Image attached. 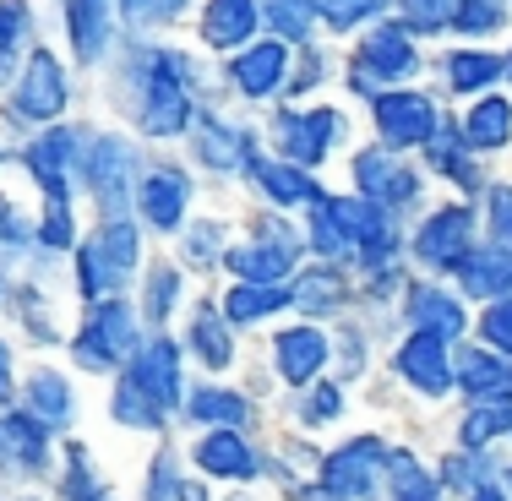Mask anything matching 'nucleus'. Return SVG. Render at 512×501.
<instances>
[{
	"label": "nucleus",
	"instance_id": "obj_1",
	"mask_svg": "<svg viewBox=\"0 0 512 501\" xmlns=\"http://www.w3.org/2000/svg\"><path fill=\"white\" fill-rule=\"evenodd\" d=\"M137 267V229L131 224H104L99 235L82 246V262H77V278H82V295L104 300L109 289L126 284V273Z\"/></svg>",
	"mask_w": 512,
	"mask_h": 501
},
{
	"label": "nucleus",
	"instance_id": "obj_2",
	"mask_svg": "<svg viewBox=\"0 0 512 501\" xmlns=\"http://www.w3.org/2000/svg\"><path fill=\"white\" fill-rule=\"evenodd\" d=\"M382 469H387V447L376 442V436H360V442L338 447L333 458H327V469H322V485H327V496L365 501V496H371V485H376V474H382Z\"/></svg>",
	"mask_w": 512,
	"mask_h": 501
},
{
	"label": "nucleus",
	"instance_id": "obj_3",
	"mask_svg": "<svg viewBox=\"0 0 512 501\" xmlns=\"http://www.w3.org/2000/svg\"><path fill=\"white\" fill-rule=\"evenodd\" d=\"M131 344H137V333H131V311L120 300H104L99 311H93V322L82 327V338H77V360L88 365V371H109V365L126 360Z\"/></svg>",
	"mask_w": 512,
	"mask_h": 501
},
{
	"label": "nucleus",
	"instance_id": "obj_4",
	"mask_svg": "<svg viewBox=\"0 0 512 501\" xmlns=\"http://www.w3.org/2000/svg\"><path fill=\"white\" fill-rule=\"evenodd\" d=\"M376 126L393 148H409V142H431L436 137V104L420 99V93H387L376 104Z\"/></svg>",
	"mask_w": 512,
	"mask_h": 501
},
{
	"label": "nucleus",
	"instance_id": "obj_5",
	"mask_svg": "<svg viewBox=\"0 0 512 501\" xmlns=\"http://www.w3.org/2000/svg\"><path fill=\"white\" fill-rule=\"evenodd\" d=\"M60 109H66V82H60L55 55L39 50L28 60V77H22V88H17V115L22 120H55Z\"/></svg>",
	"mask_w": 512,
	"mask_h": 501
},
{
	"label": "nucleus",
	"instance_id": "obj_6",
	"mask_svg": "<svg viewBox=\"0 0 512 501\" xmlns=\"http://www.w3.org/2000/svg\"><path fill=\"white\" fill-rule=\"evenodd\" d=\"M469 224H474L469 207H447V213H436L431 224L414 235V251H420L431 267H458L463 246H469Z\"/></svg>",
	"mask_w": 512,
	"mask_h": 501
},
{
	"label": "nucleus",
	"instance_id": "obj_7",
	"mask_svg": "<svg viewBox=\"0 0 512 501\" xmlns=\"http://www.w3.org/2000/svg\"><path fill=\"white\" fill-rule=\"evenodd\" d=\"M131 382H137L164 414L175 409V398H180V354H175V344H169V338H153V344L142 349V360L131 365Z\"/></svg>",
	"mask_w": 512,
	"mask_h": 501
},
{
	"label": "nucleus",
	"instance_id": "obj_8",
	"mask_svg": "<svg viewBox=\"0 0 512 501\" xmlns=\"http://www.w3.org/2000/svg\"><path fill=\"white\" fill-rule=\"evenodd\" d=\"M186 88H180V77L169 71V60H158L153 82H148V109H142V126L153 131V137H175V131H186Z\"/></svg>",
	"mask_w": 512,
	"mask_h": 501
},
{
	"label": "nucleus",
	"instance_id": "obj_9",
	"mask_svg": "<svg viewBox=\"0 0 512 501\" xmlns=\"http://www.w3.org/2000/svg\"><path fill=\"white\" fill-rule=\"evenodd\" d=\"M398 371H404L420 393H431V398L453 387V365H447V349H442V338H436V333H414L404 344V354H398Z\"/></svg>",
	"mask_w": 512,
	"mask_h": 501
},
{
	"label": "nucleus",
	"instance_id": "obj_10",
	"mask_svg": "<svg viewBox=\"0 0 512 501\" xmlns=\"http://www.w3.org/2000/svg\"><path fill=\"white\" fill-rule=\"evenodd\" d=\"M355 71H360V82H393V77H409L414 71V50H409V39H404V28H382V33H371L365 39V50L355 60Z\"/></svg>",
	"mask_w": 512,
	"mask_h": 501
},
{
	"label": "nucleus",
	"instance_id": "obj_11",
	"mask_svg": "<svg viewBox=\"0 0 512 501\" xmlns=\"http://www.w3.org/2000/svg\"><path fill=\"white\" fill-rule=\"evenodd\" d=\"M327 360V338L316 333V327H295V333H278V371L289 376V382H311L316 371H322Z\"/></svg>",
	"mask_w": 512,
	"mask_h": 501
},
{
	"label": "nucleus",
	"instance_id": "obj_12",
	"mask_svg": "<svg viewBox=\"0 0 512 501\" xmlns=\"http://www.w3.org/2000/svg\"><path fill=\"white\" fill-rule=\"evenodd\" d=\"M458 382L469 387L474 398H485V403H512V365L496 360V354H485V349H469V354H463Z\"/></svg>",
	"mask_w": 512,
	"mask_h": 501
},
{
	"label": "nucleus",
	"instance_id": "obj_13",
	"mask_svg": "<svg viewBox=\"0 0 512 501\" xmlns=\"http://www.w3.org/2000/svg\"><path fill=\"white\" fill-rule=\"evenodd\" d=\"M355 175H360L365 197H376V202H409L414 197V175L404 164H393V158H382V153H360Z\"/></svg>",
	"mask_w": 512,
	"mask_h": 501
},
{
	"label": "nucleus",
	"instance_id": "obj_14",
	"mask_svg": "<svg viewBox=\"0 0 512 501\" xmlns=\"http://www.w3.org/2000/svg\"><path fill=\"white\" fill-rule=\"evenodd\" d=\"M142 213H148L153 229H175L180 218H186V175H175V169L148 175V186H142Z\"/></svg>",
	"mask_w": 512,
	"mask_h": 501
},
{
	"label": "nucleus",
	"instance_id": "obj_15",
	"mask_svg": "<svg viewBox=\"0 0 512 501\" xmlns=\"http://www.w3.org/2000/svg\"><path fill=\"white\" fill-rule=\"evenodd\" d=\"M126 169H131V153L120 148L115 137L99 142V158H88V186L99 191L104 207H120L126 202Z\"/></svg>",
	"mask_w": 512,
	"mask_h": 501
},
{
	"label": "nucleus",
	"instance_id": "obj_16",
	"mask_svg": "<svg viewBox=\"0 0 512 501\" xmlns=\"http://www.w3.org/2000/svg\"><path fill=\"white\" fill-rule=\"evenodd\" d=\"M197 463L207 474H218V480H246V474L256 469L251 447L240 442L235 431H213V436H207V442L197 447Z\"/></svg>",
	"mask_w": 512,
	"mask_h": 501
},
{
	"label": "nucleus",
	"instance_id": "obj_17",
	"mask_svg": "<svg viewBox=\"0 0 512 501\" xmlns=\"http://www.w3.org/2000/svg\"><path fill=\"white\" fill-rule=\"evenodd\" d=\"M251 28H256V6H251V0H213L207 17H202V39L213 44V50L240 44Z\"/></svg>",
	"mask_w": 512,
	"mask_h": 501
},
{
	"label": "nucleus",
	"instance_id": "obj_18",
	"mask_svg": "<svg viewBox=\"0 0 512 501\" xmlns=\"http://www.w3.org/2000/svg\"><path fill=\"white\" fill-rule=\"evenodd\" d=\"M327 137H333V109H311V115H300L284 126V148L295 164H322Z\"/></svg>",
	"mask_w": 512,
	"mask_h": 501
},
{
	"label": "nucleus",
	"instance_id": "obj_19",
	"mask_svg": "<svg viewBox=\"0 0 512 501\" xmlns=\"http://www.w3.org/2000/svg\"><path fill=\"white\" fill-rule=\"evenodd\" d=\"M458 273H463L469 295H502V289H512V256L507 251H474L458 262Z\"/></svg>",
	"mask_w": 512,
	"mask_h": 501
},
{
	"label": "nucleus",
	"instance_id": "obj_20",
	"mask_svg": "<svg viewBox=\"0 0 512 501\" xmlns=\"http://www.w3.org/2000/svg\"><path fill=\"white\" fill-rule=\"evenodd\" d=\"M235 82L246 93H256V99L273 93L278 82H284V44H256L251 55H240L235 60Z\"/></svg>",
	"mask_w": 512,
	"mask_h": 501
},
{
	"label": "nucleus",
	"instance_id": "obj_21",
	"mask_svg": "<svg viewBox=\"0 0 512 501\" xmlns=\"http://www.w3.org/2000/svg\"><path fill=\"white\" fill-rule=\"evenodd\" d=\"M109 39V0H71V44L82 60H99Z\"/></svg>",
	"mask_w": 512,
	"mask_h": 501
},
{
	"label": "nucleus",
	"instance_id": "obj_22",
	"mask_svg": "<svg viewBox=\"0 0 512 501\" xmlns=\"http://www.w3.org/2000/svg\"><path fill=\"white\" fill-rule=\"evenodd\" d=\"M0 447L22 463V469H39L44 463V425L33 414H6L0 420Z\"/></svg>",
	"mask_w": 512,
	"mask_h": 501
},
{
	"label": "nucleus",
	"instance_id": "obj_23",
	"mask_svg": "<svg viewBox=\"0 0 512 501\" xmlns=\"http://www.w3.org/2000/svg\"><path fill=\"white\" fill-rule=\"evenodd\" d=\"M463 137L474 142V148H502L512 137V109L502 99H485L469 109V120H463Z\"/></svg>",
	"mask_w": 512,
	"mask_h": 501
},
{
	"label": "nucleus",
	"instance_id": "obj_24",
	"mask_svg": "<svg viewBox=\"0 0 512 501\" xmlns=\"http://www.w3.org/2000/svg\"><path fill=\"white\" fill-rule=\"evenodd\" d=\"M229 267H235L240 278H251V284H278V278L289 273V267H295V251L289 246H273V251H235L229 256Z\"/></svg>",
	"mask_w": 512,
	"mask_h": 501
},
{
	"label": "nucleus",
	"instance_id": "obj_25",
	"mask_svg": "<svg viewBox=\"0 0 512 501\" xmlns=\"http://www.w3.org/2000/svg\"><path fill=\"white\" fill-rule=\"evenodd\" d=\"M295 300V289H278V284H240L229 295V322H256V316L278 311V305Z\"/></svg>",
	"mask_w": 512,
	"mask_h": 501
},
{
	"label": "nucleus",
	"instance_id": "obj_26",
	"mask_svg": "<svg viewBox=\"0 0 512 501\" xmlns=\"http://www.w3.org/2000/svg\"><path fill=\"white\" fill-rule=\"evenodd\" d=\"M28 398H33V420H39V425H66V414H71V387L60 382L55 371H39V376H33Z\"/></svg>",
	"mask_w": 512,
	"mask_h": 501
},
{
	"label": "nucleus",
	"instance_id": "obj_27",
	"mask_svg": "<svg viewBox=\"0 0 512 501\" xmlns=\"http://www.w3.org/2000/svg\"><path fill=\"white\" fill-rule=\"evenodd\" d=\"M414 322H420V333H436L442 344L463 333V311L447 295H420L414 300Z\"/></svg>",
	"mask_w": 512,
	"mask_h": 501
},
{
	"label": "nucleus",
	"instance_id": "obj_28",
	"mask_svg": "<svg viewBox=\"0 0 512 501\" xmlns=\"http://www.w3.org/2000/svg\"><path fill=\"white\" fill-rule=\"evenodd\" d=\"M115 414H120L126 425H142V431H153V425H164V409H158V403H153L148 393H142V387L131 382V376L120 382V393H115Z\"/></svg>",
	"mask_w": 512,
	"mask_h": 501
},
{
	"label": "nucleus",
	"instance_id": "obj_29",
	"mask_svg": "<svg viewBox=\"0 0 512 501\" xmlns=\"http://www.w3.org/2000/svg\"><path fill=\"white\" fill-rule=\"evenodd\" d=\"M191 414L197 420H207V425H240L246 420V398H235V393H218V387H202L197 398H191Z\"/></svg>",
	"mask_w": 512,
	"mask_h": 501
},
{
	"label": "nucleus",
	"instance_id": "obj_30",
	"mask_svg": "<svg viewBox=\"0 0 512 501\" xmlns=\"http://www.w3.org/2000/svg\"><path fill=\"white\" fill-rule=\"evenodd\" d=\"M251 169H256V180L267 186V197H273V202H300V197H311V186H306V175H300V169L256 164V158H251Z\"/></svg>",
	"mask_w": 512,
	"mask_h": 501
},
{
	"label": "nucleus",
	"instance_id": "obj_31",
	"mask_svg": "<svg viewBox=\"0 0 512 501\" xmlns=\"http://www.w3.org/2000/svg\"><path fill=\"white\" fill-rule=\"evenodd\" d=\"M502 431H512V409L507 403H485V409H474L469 420H463V447H485Z\"/></svg>",
	"mask_w": 512,
	"mask_h": 501
},
{
	"label": "nucleus",
	"instance_id": "obj_32",
	"mask_svg": "<svg viewBox=\"0 0 512 501\" xmlns=\"http://www.w3.org/2000/svg\"><path fill=\"white\" fill-rule=\"evenodd\" d=\"M191 344H197V354L213 365V371H224V365H229V333H224V322H218L213 311L197 316V327H191Z\"/></svg>",
	"mask_w": 512,
	"mask_h": 501
},
{
	"label": "nucleus",
	"instance_id": "obj_33",
	"mask_svg": "<svg viewBox=\"0 0 512 501\" xmlns=\"http://www.w3.org/2000/svg\"><path fill=\"white\" fill-rule=\"evenodd\" d=\"M458 33H496L502 28V0H453Z\"/></svg>",
	"mask_w": 512,
	"mask_h": 501
},
{
	"label": "nucleus",
	"instance_id": "obj_34",
	"mask_svg": "<svg viewBox=\"0 0 512 501\" xmlns=\"http://www.w3.org/2000/svg\"><path fill=\"white\" fill-rule=\"evenodd\" d=\"M175 300H180V273L175 267H153V278H148V322L164 327L169 311H175Z\"/></svg>",
	"mask_w": 512,
	"mask_h": 501
},
{
	"label": "nucleus",
	"instance_id": "obj_35",
	"mask_svg": "<svg viewBox=\"0 0 512 501\" xmlns=\"http://www.w3.org/2000/svg\"><path fill=\"white\" fill-rule=\"evenodd\" d=\"M453 88L458 93H469V88H485V82H496L502 77V60L496 55H453Z\"/></svg>",
	"mask_w": 512,
	"mask_h": 501
},
{
	"label": "nucleus",
	"instance_id": "obj_36",
	"mask_svg": "<svg viewBox=\"0 0 512 501\" xmlns=\"http://www.w3.org/2000/svg\"><path fill=\"white\" fill-rule=\"evenodd\" d=\"M338 295H344V278H338V273H300V284H295V300L311 305V311L338 305Z\"/></svg>",
	"mask_w": 512,
	"mask_h": 501
},
{
	"label": "nucleus",
	"instance_id": "obj_37",
	"mask_svg": "<svg viewBox=\"0 0 512 501\" xmlns=\"http://www.w3.org/2000/svg\"><path fill=\"white\" fill-rule=\"evenodd\" d=\"M267 17H273V28L284 33V39H306V28L316 17V0H273Z\"/></svg>",
	"mask_w": 512,
	"mask_h": 501
},
{
	"label": "nucleus",
	"instance_id": "obj_38",
	"mask_svg": "<svg viewBox=\"0 0 512 501\" xmlns=\"http://www.w3.org/2000/svg\"><path fill=\"white\" fill-rule=\"evenodd\" d=\"M404 28L414 33L453 28V0H404Z\"/></svg>",
	"mask_w": 512,
	"mask_h": 501
},
{
	"label": "nucleus",
	"instance_id": "obj_39",
	"mask_svg": "<svg viewBox=\"0 0 512 501\" xmlns=\"http://www.w3.org/2000/svg\"><path fill=\"white\" fill-rule=\"evenodd\" d=\"M22 33H28V6L22 0H0V77H6L11 50L22 44Z\"/></svg>",
	"mask_w": 512,
	"mask_h": 501
},
{
	"label": "nucleus",
	"instance_id": "obj_40",
	"mask_svg": "<svg viewBox=\"0 0 512 501\" xmlns=\"http://www.w3.org/2000/svg\"><path fill=\"white\" fill-rule=\"evenodd\" d=\"M202 153H207V164H218V169H235L240 158H246V137H229V131H202Z\"/></svg>",
	"mask_w": 512,
	"mask_h": 501
},
{
	"label": "nucleus",
	"instance_id": "obj_41",
	"mask_svg": "<svg viewBox=\"0 0 512 501\" xmlns=\"http://www.w3.org/2000/svg\"><path fill=\"white\" fill-rule=\"evenodd\" d=\"M316 11H322L333 28H355L360 17H371V11H376V0H316Z\"/></svg>",
	"mask_w": 512,
	"mask_h": 501
},
{
	"label": "nucleus",
	"instance_id": "obj_42",
	"mask_svg": "<svg viewBox=\"0 0 512 501\" xmlns=\"http://www.w3.org/2000/svg\"><path fill=\"white\" fill-rule=\"evenodd\" d=\"M66 491H71V501H104L99 485H93V469H88V452H82V447H71V480H66Z\"/></svg>",
	"mask_w": 512,
	"mask_h": 501
},
{
	"label": "nucleus",
	"instance_id": "obj_43",
	"mask_svg": "<svg viewBox=\"0 0 512 501\" xmlns=\"http://www.w3.org/2000/svg\"><path fill=\"white\" fill-rule=\"evenodd\" d=\"M480 333L491 338V344L502 349V354H512V300H502V305H491V311H485Z\"/></svg>",
	"mask_w": 512,
	"mask_h": 501
},
{
	"label": "nucleus",
	"instance_id": "obj_44",
	"mask_svg": "<svg viewBox=\"0 0 512 501\" xmlns=\"http://www.w3.org/2000/svg\"><path fill=\"white\" fill-rule=\"evenodd\" d=\"M180 6H186V0H126V11L137 22H164V17H175Z\"/></svg>",
	"mask_w": 512,
	"mask_h": 501
},
{
	"label": "nucleus",
	"instance_id": "obj_45",
	"mask_svg": "<svg viewBox=\"0 0 512 501\" xmlns=\"http://www.w3.org/2000/svg\"><path fill=\"white\" fill-rule=\"evenodd\" d=\"M491 224H496V240L512 246V191H496L491 197Z\"/></svg>",
	"mask_w": 512,
	"mask_h": 501
},
{
	"label": "nucleus",
	"instance_id": "obj_46",
	"mask_svg": "<svg viewBox=\"0 0 512 501\" xmlns=\"http://www.w3.org/2000/svg\"><path fill=\"white\" fill-rule=\"evenodd\" d=\"M333 409H338V387H322V393L311 398V425L333 420Z\"/></svg>",
	"mask_w": 512,
	"mask_h": 501
},
{
	"label": "nucleus",
	"instance_id": "obj_47",
	"mask_svg": "<svg viewBox=\"0 0 512 501\" xmlns=\"http://www.w3.org/2000/svg\"><path fill=\"white\" fill-rule=\"evenodd\" d=\"M6 398H11V354L0 349V403H6Z\"/></svg>",
	"mask_w": 512,
	"mask_h": 501
},
{
	"label": "nucleus",
	"instance_id": "obj_48",
	"mask_svg": "<svg viewBox=\"0 0 512 501\" xmlns=\"http://www.w3.org/2000/svg\"><path fill=\"white\" fill-rule=\"evenodd\" d=\"M474 501H507L502 491H491V485H480V491H474Z\"/></svg>",
	"mask_w": 512,
	"mask_h": 501
}]
</instances>
